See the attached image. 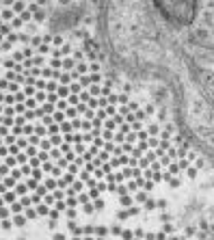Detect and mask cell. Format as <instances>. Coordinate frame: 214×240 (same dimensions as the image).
<instances>
[{"mask_svg": "<svg viewBox=\"0 0 214 240\" xmlns=\"http://www.w3.org/2000/svg\"><path fill=\"white\" fill-rule=\"evenodd\" d=\"M206 171L93 33L0 15V238L132 219Z\"/></svg>", "mask_w": 214, "mask_h": 240, "instance_id": "obj_1", "label": "cell"}, {"mask_svg": "<svg viewBox=\"0 0 214 240\" xmlns=\"http://www.w3.org/2000/svg\"><path fill=\"white\" fill-rule=\"evenodd\" d=\"M93 37L115 69L154 85L182 141L214 167V0H97Z\"/></svg>", "mask_w": 214, "mask_h": 240, "instance_id": "obj_2", "label": "cell"}]
</instances>
